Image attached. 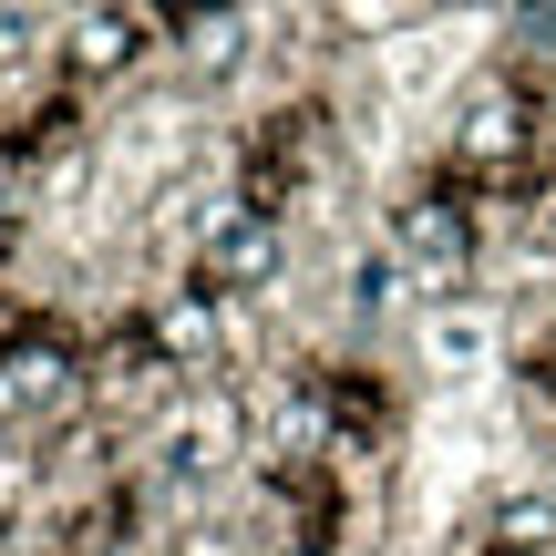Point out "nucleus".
<instances>
[{"label": "nucleus", "instance_id": "obj_1", "mask_svg": "<svg viewBox=\"0 0 556 556\" xmlns=\"http://www.w3.org/2000/svg\"><path fill=\"white\" fill-rule=\"evenodd\" d=\"M319 176H330V114L319 103H278V114H258V135L238 144V197L258 217H289Z\"/></svg>", "mask_w": 556, "mask_h": 556}, {"label": "nucleus", "instance_id": "obj_5", "mask_svg": "<svg viewBox=\"0 0 556 556\" xmlns=\"http://www.w3.org/2000/svg\"><path fill=\"white\" fill-rule=\"evenodd\" d=\"M165 41L186 52V73H197V83H217V73H238V62H248V21L238 11H186V21H165Z\"/></svg>", "mask_w": 556, "mask_h": 556}, {"label": "nucleus", "instance_id": "obj_2", "mask_svg": "<svg viewBox=\"0 0 556 556\" xmlns=\"http://www.w3.org/2000/svg\"><path fill=\"white\" fill-rule=\"evenodd\" d=\"M484 227H495V217H484V197H475V186H454L443 165H433V176H413V186H402V206H392V248L422 278H464V268L484 258Z\"/></svg>", "mask_w": 556, "mask_h": 556}, {"label": "nucleus", "instance_id": "obj_7", "mask_svg": "<svg viewBox=\"0 0 556 556\" xmlns=\"http://www.w3.org/2000/svg\"><path fill=\"white\" fill-rule=\"evenodd\" d=\"M505 73L536 83V93L556 83V11H516V21H505Z\"/></svg>", "mask_w": 556, "mask_h": 556}, {"label": "nucleus", "instance_id": "obj_8", "mask_svg": "<svg viewBox=\"0 0 556 556\" xmlns=\"http://www.w3.org/2000/svg\"><path fill=\"white\" fill-rule=\"evenodd\" d=\"M248 556H330V546H299V536H258Z\"/></svg>", "mask_w": 556, "mask_h": 556}, {"label": "nucleus", "instance_id": "obj_3", "mask_svg": "<svg viewBox=\"0 0 556 556\" xmlns=\"http://www.w3.org/2000/svg\"><path fill=\"white\" fill-rule=\"evenodd\" d=\"M268 278H278V217H258V206L227 186L197 217V289L206 299H248V289H268Z\"/></svg>", "mask_w": 556, "mask_h": 556}, {"label": "nucleus", "instance_id": "obj_6", "mask_svg": "<svg viewBox=\"0 0 556 556\" xmlns=\"http://www.w3.org/2000/svg\"><path fill=\"white\" fill-rule=\"evenodd\" d=\"M475 556H556V505L546 495H505L495 516H484Z\"/></svg>", "mask_w": 556, "mask_h": 556}, {"label": "nucleus", "instance_id": "obj_4", "mask_svg": "<svg viewBox=\"0 0 556 556\" xmlns=\"http://www.w3.org/2000/svg\"><path fill=\"white\" fill-rule=\"evenodd\" d=\"M144 31H165V21H144V11H93V21H73V41H62V83H114L124 62L144 52Z\"/></svg>", "mask_w": 556, "mask_h": 556}]
</instances>
